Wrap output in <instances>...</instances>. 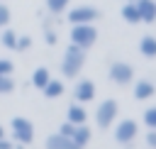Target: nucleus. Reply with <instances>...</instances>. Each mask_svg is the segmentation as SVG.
<instances>
[{
	"label": "nucleus",
	"mask_w": 156,
	"mask_h": 149,
	"mask_svg": "<svg viewBox=\"0 0 156 149\" xmlns=\"http://www.w3.org/2000/svg\"><path fill=\"white\" fill-rule=\"evenodd\" d=\"M85 49L76 46V44H68V49L63 51V59H61V73L63 78H78L80 68L85 66Z\"/></svg>",
	"instance_id": "nucleus-1"
},
{
	"label": "nucleus",
	"mask_w": 156,
	"mask_h": 149,
	"mask_svg": "<svg viewBox=\"0 0 156 149\" xmlns=\"http://www.w3.org/2000/svg\"><path fill=\"white\" fill-rule=\"evenodd\" d=\"M117 112H119V103L115 98H105L98 103V110H95V125L100 129H110L115 122H117Z\"/></svg>",
	"instance_id": "nucleus-2"
},
{
	"label": "nucleus",
	"mask_w": 156,
	"mask_h": 149,
	"mask_svg": "<svg viewBox=\"0 0 156 149\" xmlns=\"http://www.w3.org/2000/svg\"><path fill=\"white\" fill-rule=\"evenodd\" d=\"M10 132H12V142H15L17 147H27V144L34 142V125H32V120H27V117H20V115L12 117Z\"/></svg>",
	"instance_id": "nucleus-3"
},
{
	"label": "nucleus",
	"mask_w": 156,
	"mask_h": 149,
	"mask_svg": "<svg viewBox=\"0 0 156 149\" xmlns=\"http://www.w3.org/2000/svg\"><path fill=\"white\" fill-rule=\"evenodd\" d=\"M95 42H98V27L95 24H71V44L88 51Z\"/></svg>",
	"instance_id": "nucleus-4"
},
{
	"label": "nucleus",
	"mask_w": 156,
	"mask_h": 149,
	"mask_svg": "<svg viewBox=\"0 0 156 149\" xmlns=\"http://www.w3.org/2000/svg\"><path fill=\"white\" fill-rule=\"evenodd\" d=\"M100 20V10L93 5H78L68 12V22L71 24H95Z\"/></svg>",
	"instance_id": "nucleus-5"
},
{
	"label": "nucleus",
	"mask_w": 156,
	"mask_h": 149,
	"mask_svg": "<svg viewBox=\"0 0 156 149\" xmlns=\"http://www.w3.org/2000/svg\"><path fill=\"white\" fill-rule=\"evenodd\" d=\"M107 76H110V81L117 83V85H129V83L134 81V68H132V64H127V61H112Z\"/></svg>",
	"instance_id": "nucleus-6"
},
{
	"label": "nucleus",
	"mask_w": 156,
	"mask_h": 149,
	"mask_svg": "<svg viewBox=\"0 0 156 149\" xmlns=\"http://www.w3.org/2000/svg\"><path fill=\"white\" fill-rule=\"evenodd\" d=\"M136 134H139V125H136V120H132V117L119 120L117 127H115V142H117V144H132V142L136 139Z\"/></svg>",
	"instance_id": "nucleus-7"
},
{
	"label": "nucleus",
	"mask_w": 156,
	"mask_h": 149,
	"mask_svg": "<svg viewBox=\"0 0 156 149\" xmlns=\"http://www.w3.org/2000/svg\"><path fill=\"white\" fill-rule=\"evenodd\" d=\"M93 98H95V83L90 78H78L73 88V100L83 105V103H90Z\"/></svg>",
	"instance_id": "nucleus-8"
},
{
	"label": "nucleus",
	"mask_w": 156,
	"mask_h": 149,
	"mask_svg": "<svg viewBox=\"0 0 156 149\" xmlns=\"http://www.w3.org/2000/svg\"><path fill=\"white\" fill-rule=\"evenodd\" d=\"M136 10H139V20L151 24L156 22V0H134Z\"/></svg>",
	"instance_id": "nucleus-9"
},
{
	"label": "nucleus",
	"mask_w": 156,
	"mask_h": 149,
	"mask_svg": "<svg viewBox=\"0 0 156 149\" xmlns=\"http://www.w3.org/2000/svg\"><path fill=\"white\" fill-rule=\"evenodd\" d=\"M132 93H134L136 100H149V98L156 95V83L149 81V78H141V81L134 83V90H132Z\"/></svg>",
	"instance_id": "nucleus-10"
},
{
	"label": "nucleus",
	"mask_w": 156,
	"mask_h": 149,
	"mask_svg": "<svg viewBox=\"0 0 156 149\" xmlns=\"http://www.w3.org/2000/svg\"><path fill=\"white\" fill-rule=\"evenodd\" d=\"M66 122H71V125H85L88 122V112H85V107L80 105V103H71L68 107H66Z\"/></svg>",
	"instance_id": "nucleus-11"
},
{
	"label": "nucleus",
	"mask_w": 156,
	"mask_h": 149,
	"mask_svg": "<svg viewBox=\"0 0 156 149\" xmlns=\"http://www.w3.org/2000/svg\"><path fill=\"white\" fill-rule=\"evenodd\" d=\"M44 149H78V147L73 144V139H71V137H63V134L54 132V134H49V137H46Z\"/></svg>",
	"instance_id": "nucleus-12"
},
{
	"label": "nucleus",
	"mask_w": 156,
	"mask_h": 149,
	"mask_svg": "<svg viewBox=\"0 0 156 149\" xmlns=\"http://www.w3.org/2000/svg\"><path fill=\"white\" fill-rule=\"evenodd\" d=\"M90 137H93V132L88 129V125H76V129H73V134H71V139H73V144H76L78 149H85L88 142H90Z\"/></svg>",
	"instance_id": "nucleus-13"
},
{
	"label": "nucleus",
	"mask_w": 156,
	"mask_h": 149,
	"mask_svg": "<svg viewBox=\"0 0 156 149\" xmlns=\"http://www.w3.org/2000/svg\"><path fill=\"white\" fill-rule=\"evenodd\" d=\"M139 51H141V56H146V59H156V37H154V34L141 37V39H139Z\"/></svg>",
	"instance_id": "nucleus-14"
},
{
	"label": "nucleus",
	"mask_w": 156,
	"mask_h": 149,
	"mask_svg": "<svg viewBox=\"0 0 156 149\" xmlns=\"http://www.w3.org/2000/svg\"><path fill=\"white\" fill-rule=\"evenodd\" d=\"M49 78H51V73H49L46 66H37V68L32 71V85H34L37 90H41V88L49 83Z\"/></svg>",
	"instance_id": "nucleus-15"
},
{
	"label": "nucleus",
	"mask_w": 156,
	"mask_h": 149,
	"mask_svg": "<svg viewBox=\"0 0 156 149\" xmlns=\"http://www.w3.org/2000/svg\"><path fill=\"white\" fill-rule=\"evenodd\" d=\"M63 90H66L63 81H56V78H49V83L41 88V93H44L46 98H61V95H63Z\"/></svg>",
	"instance_id": "nucleus-16"
},
{
	"label": "nucleus",
	"mask_w": 156,
	"mask_h": 149,
	"mask_svg": "<svg viewBox=\"0 0 156 149\" xmlns=\"http://www.w3.org/2000/svg\"><path fill=\"white\" fill-rule=\"evenodd\" d=\"M122 20H124V22H129V24L141 22V20H139V10H136V5H134V2H127V5L122 7Z\"/></svg>",
	"instance_id": "nucleus-17"
},
{
	"label": "nucleus",
	"mask_w": 156,
	"mask_h": 149,
	"mask_svg": "<svg viewBox=\"0 0 156 149\" xmlns=\"http://www.w3.org/2000/svg\"><path fill=\"white\" fill-rule=\"evenodd\" d=\"M0 44H2L5 49H15V44H17V32H15V29H5V32L0 34Z\"/></svg>",
	"instance_id": "nucleus-18"
},
{
	"label": "nucleus",
	"mask_w": 156,
	"mask_h": 149,
	"mask_svg": "<svg viewBox=\"0 0 156 149\" xmlns=\"http://www.w3.org/2000/svg\"><path fill=\"white\" fill-rule=\"evenodd\" d=\"M68 2H71V0H46V10H49L51 15H58V12H63V10L68 7Z\"/></svg>",
	"instance_id": "nucleus-19"
},
{
	"label": "nucleus",
	"mask_w": 156,
	"mask_h": 149,
	"mask_svg": "<svg viewBox=\"0 0 156 149\" xmlns=\"http://www.w3.org/2000/svg\"><path fill=\"white\" fill-rule=\"evenodd\" d=\"M141 120H144V125H146L149 129H156V105H154V107H146Z\"/></svg>",
	"instance_id": "nucleus-20"
},
{
	"label": "nucleus",
	"mask_w": 156,
	"mask_h": 149,
	"mask_svg": "<svg viewBox=\"0 0 156 149\" xmlns=\"http://www.w3.org/2000/svg\"><path fill=\"white\" fill-rule=\"evenodd\" d=\"M15 90V78L12 76H0V95H7Z\"/></svg>",
	"instance_id": "nucleus-21"
},
{
	"label": "nucleus",
	"mask_w": 156,
	"mask_h": 149,
	"mask_svg": "<svg viewBox=\"0 0 156 149\" xmlns=\"http://www.w3.org/2000/svg\"><path fill=\"white\" fill-rule=\"evenodd\" d=\"M29 46H32V37H27V34L20 37V34H17V44H15V49H17V51H27Z\"/></svg>",
	"instance_id": "nucleus-22"
},
{
	"label": "nucleus",
	"mask_w": 156,
	"mask_h": 149,
	"mask_svg": "<svg viewBox=\"0 0 156 149\" xmlns=\"http://www.w3.org/2000/svg\"><path fill=\"white\" fill-rule=\"evenodd\" d=\"M15 71V64L10 59H0V76H12Z\"/></svg>",
	"instance_id": "nucleus-23"
},
{
	"label": "nucleus",
	"mask_w": 156,
	"mask_h": 149,
	"mask_svg": "<svg viewBox=\"0 0 156 149\" xmlns=\"http://www.w3.org/2000/svg\"><path fill=\"white\" fill-rule=\"evenodd\" d=\"M10 24V7L0 2V29H5Z\"/></svg>",
	"instance_id": "nucleus-24"
},
{
	"label": "nucleus",
	"mask_w": 156,
	"mask_h": 149,
	"mask_svg": "<svg viewBox=\"0 0 156 149\" xmlns=\"http://www.w3.org/2000/svg\"><path fill=\"white\" fill-rule=\"evenodd\" d=\"M73 129H76V125H71V122H63V125L58 127V134H63V137H71V134H73Z\"/></svg>",
	"instance_id": "nucleus-25"
},
{
	"label": "nucleus",
	"mask_w": 156,
	"mask_h": 149,
	"mask_svg": "<svg viewBox=\"0 0 156 149\" xmlns=\"http://www.w3.org/2000/svg\"><path fill=\"white\" fill-rule=\"evenodd\" d=\"M146 144H149V149H156V129L146 132Z\"/></svg>",
	"instance_id": "nucleus-26"
},
{
	"label": "nucleus",
	"mask_w": 156,
	"mask_h": 149,
	"mask_svg": "<svg viewBox=\"0 0 156 149\" xmlns=\"http://www.w3.org/2000/svg\"><path fill=\"white\" fill-rule=\"evenodd\" d=\"M44 39H46V44H56V42H58V37H56V32H54V29H46Z\"/></svg>",
	"instance_id": "nucleus-27"
},
{
	"label": "nucleus",
	"mask_w": 156,
	"mask_h": 149,
	"mask_svg": "<svg viewBox=\"0 0 156 149\" xmlns=\"http://www.w3.org/2000/svg\"><path fill=\"white\" fill-rule=\"evenodd\" d=\"M0 149H15V142L7 139V137H2V139H0Z\"/></svg>",
	"instance_id": "nucleus-28"
},
{
	"label": "nucleus",
	"mask_w": 156,
	"mask_h": 149,
	"mask_svg": "<svg viewBox=\"0 0 156 149\" xmlns=\"http://www.w3.org/2000/svg\"><path fill=\"white\" fill-rule=\"evenodd\" d=\"M2 137H7V132H5V127L0 125V139H2Z\"/></svg>",
	"instance_id": "nucleus-29"
}]
</instances>
